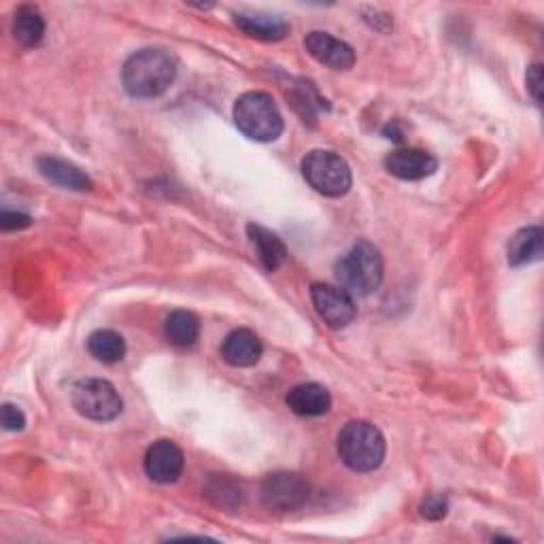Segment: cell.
I'll use <instances>...</instances> for the list:
<instances>
[{
	"label": "cell",
	"mask_w": 544,
	"mask_h": 544,
	"mask_svg": "<svg viewBox=\"0 0 544 544\" xmlns=\"http://www.w3.org/2000/svg\"><path fill=\"white\" fill-rule=\"evenodd\" d=\"M75 411L92 421H113L124 408L117 389L105 379H81L73 387Z\"/></svg>",
	"instance_id": "cell-6"
},
{
	"label": "cell",
	"mask_w": 544,
	"mask_h": 544,
	"mask_svg": "<svg viewBox=\"0 0 544 544\" xmlns=\"http://www.w3.org/2000/svg\"><path fill=\"white\" fill-rule=\"evenodd\" d=\"M185 466L183 451L173 440H158L145 453V472L151 481L168 485L179 481Z\"/></svg>",
	"instance_id": "cell-9"
},
{
	"label": "cell",
	"mask_w": 544,
	"mask_h": 544,
	"mask_svg": "<svg viewBox=\"0 0 544 544\" xmlns=\"http://www.w3.org/2000/svg\"><path fill=\"white\" fill-rule=\"evenodd\" d=\"M37 166H39V173L47 181L64 187V190H73V192L92 190V179L71 162L54 158V156H43L37 160Z\"/></svg>",
	"instance_id": "cell-15"
},
{
	"label": "cell",
	"mask_w": 544,
	"mask_h": 544,
	"mask_svg": "<svg viewBox=\"0 0 544 544\" xmlns=\"http://www.w3.org/2000/svg\"><path fill=\"white\" fill-rule=\"evenodd\" d=\"M338 455L353 472H372L385 459V438L377 425L351 421L338 434Z\"/></svg>",
	"instance_id": "cell-3"
},
{
	"label": "cell",
	"mask_w": 544,
	"mask_h": 544,
	"mask_svg": "<svg viewBox=\"0 0 544 544\" xmlns=\"http://www.w3.org/2000/svg\"><path fill=\"white\" fill-rule=\"evenodd\" d=\"M247 234H249V241H251L255 253H258L260 264L268 272H277L287 260L285 243L275 232H270L262 226H255V224L247 226Z\"/></svg>",
	"instance_id": "cell-16"
},
{
	"label": "cell",
	"mask_w": 544,
	"mask_h": 544,
	"mask_svg": "<svg viewBox=\"0 0 544 544\" xmlns=\"http://www.w3.org/2000/svg\"><path fill=\"white\" fill-rule=\"evenodd\" d=\"M30 224H32V217H28L24 213H9V211L0 213V228H3L5 232H9V230H24Z\"/></svg>",
	"instance_id": "cell-24"
},
{
	"label": "cell",
	"mask_w": 544,
	"mask_h": 544,
	"mask_svg": "<svg viewBox=\"0 0 544 544\" xmlns=\"http://www.w3.org/2000/svg\"><path fill=\"white\" fill-rule=\"evenodd\" d=\"M311 496V485L300 474L275 472L268 474L262 483V502L277 513H294L302 508Z\"/></svg>",
	"instance_id": "cell-7"
},
{
	"label": "cell",
	"mask_w": 544,
	"mask_h": 544,
	"mask_svg": "<svg viewBox=\"0 0 544 544\" xmlns=\"http://www.w3.org/2000/svg\"><path fill=\"white\" fill-rule=\"evenodd\" d=\"M544 253V232L538 226L519 230L508 243V264L525 266L542 260Z\"/></svg>",
	"instance_id": "cell-17"
},
{
	"label": "cell",
	"mask_w": 544,
	"mask_h": 544,
	"mask_svg": "<svg viewBox=\"0 0 544 544\" xmlns=\"http://www.w3.org/2000/svg\"><path fill=\"white\" fill-rule=\"evenodd\" d=\"M304 47L317 62L334 68V71H349V68H353L355 64L353 47L345 41L332 37V34L328 32L315 30L311 34H306Z\"/></svg>",
	"instance_id": "cell-10"
},
{
	"label": "cell",
	"mask_w": 544,
	"mask_h": 544,
	"mask_svg": "<svg viewBox=\"0 0 544 544\" xmlns=\"http://www.w3.org/2000/svg\"><path fill=\"white\" fill-rule=\"evenodd\" d=\"M385 168L389 175L402 181H419L436 173L438 162L432 153L423 149H396L385 158Z\"/></svg>",
	"instance_id": "cell-11"
},
{
	"label": "cell",
	"mask_w": 544,
	"mask_h": 544,
	"mask_svg": "<svg viewBox=\"0 0 544 544\" xmlns=\"http://www.w3.org/2000/svg\"><path fill=\"white\" fill-rule=\"evenodd\" d=\"M234 124L251 141L270 143L277 141L283 132V117L270 94L247 92L234 102Z\"/></svg>",
	"instance_id": "cell-2"
},
{
	"label": "cell",
	"mask_w": 544,
	"mask_h": 544,
	"mask_svg": "<svg viewBox=\"0 0 544 544\" xmlns=\"http://www.w3.org/2000/svg\"><path fill=\"white\" fill-rule=\"evenodd\" d=\"M287 406L289 411L300 417H319L330 411L332 396L319 383H302L287 394Z\"/></svg>",
	"instance_id": "cell-13"
},
{
	"label": "cell",
	"mask_w": 544,
	"mask_h": 544,
	"mask_svg": "<svg viewBox=\"0 0 544 544\" xmlns=\"http://www.w3.org/2000/svg\"><path fill=\"white\" fill-rule=\"evenodd\" d=\"M336 279L351 296H370L383 281V258L379 249L366 241L355 243L338 260Z\"/></svg>",
	"instance_id": "cell-4"
},
{
	"label": "cell",
	"mask_w": 544,
	"mask_h": 544,
	"mask_svg": "<svg viewBox=\"0 0 544 544\" xmlns=\"http://www.w3.org/2000/svg\"><path fill=\"white\" fill-rule=\"evenodd\" d=\"M88 351L94 360L102 364H115L124 360L126 340L122 338V334L113 330H96L88 338Z\"/></svg>",
	"instance_id": "cell-20"
},
{
	"label": "cell",
	"mask_w": 544,
	"mask_h": 544,
	"mask_svg": "<svg viewBox=\"0 0 544 544\" xmlns=\"http://www.w3.org/2000/svg\"><path fill=\"white\" fill-rule=\"evenodd\" d=\"M302 175L315 192L338 198L351 190V168L334 151L315 149L302 160Z\"/></svg>",
	"instance_id": "cell-5"
},
{
	"label": "cell",
	"mask_w": 544,
	"mask_h": 544,
	"mask_svg": "<svg viewBox=\"0 0 544 544\" xmlns=\"http://www.w3.org/2000/svg\"><path fill=\"white\" fill-rule=\"evenodd\" d=\"M177 77V62L164 49H141L132 54L124 68V88L134 98H158Z\"/></svg>",
	"instance_id": "cell-1"
},
{
	"label": "cell",
	"mask_w": 544,
	"mask_h": 544,
	"mask_svg": "<svg viewBox=\"0 0 544 544\" xmlns=\"http://www.w3.org/2000/svg\"><path fill=\"white\" fill-rule=\"evenodd\" d=\"M13 37L24 47H37L45 37V20L37 7L22 5L13 17Z\"/></svg>",
	"instance_id": "cell-18"
},
{
	"label": "cell",
	"mask_w": 544,
	"mask_h": 544,
	"mask_svg": "<svg viewBox=\"0 0 544 544\" xmlns=\"http://www.w3.org/2000/svg\"><path fill=\"white\" fill-rule=\"evenodd\" d=\"M24 425H26V417L20 408L13 404H3V428L9 432H20L24 430Z\"/></svg>",
	"instance_id": "cell-23"
},
{
	"label": "cell",
	"mask_w": 544,
	"mask_h": 544,
	"mask_svg": "<svg viewBox=\"0 0 544 544\" xmlns=\"http://www.w3.org/2000/svg\"><path fill=\"white\" fill-rule=\"evenodd\" d=\"M311 298H313L315 311L319 313V317L334 330L347 328L357 315V306L353 302V296L349 292H345L343 287L328 285V283H315L311 287Z\"/></svg>",
	"instance_id": "cell-8"
},
{
	"label": "cell",
	"mask_w": 544,
	"mask_h": 544,
	"mask_svg": "<svg viewBox=\"0 0 544 544\" xmlns=\"http://www.w3.org/2000/svg\"><path fill=\"white\" fill-rule=\"evenodd\" d=\"M262 340L251 330H234L226 336L221 345V357L234 368H249L260 362L262 357Z\"/></svg>",
	"instance_id": "cell-12"
},
{
	"label": "cell",
	"mask_w": 544,
	"mask_h": 544,
	"mask_svg": "<svg viewBox=\"0 0 544 544\" xmlns=\"http://www.w3.org/2000/svg\"><path fill=\"white\" fill-rule=\"evenodd\" d=\"M447 513H449V500L442 498V496H430L421 504V515L430 521L445 519Z\"/></svg>",
	"instance_id": "cell-22"
},
{
	"label": "cell",
	"mask_w": 544,
	"mask_h": 544,
	"mask_svg": "<svg viewBox=\"0 0 544 544\" xmlns=\"http://www.w3.org/2000/svg\"><path fill=\"white\" fill-rule=\"evenodd\" d=\"M207 496L219 508H236L243 502L241 485L228 476H213L207 485Z\"/></svg>",
	"instance_id": "cell-21"
},
{
	"label": "cell",
	"mask_w": 544,
	"mask_h": 544,
	"mask_svg": "<svg viewBox=\"0 0 544 544\" xmlns=\"http://www.w3.org/2000/svg\"><path fill=\"white\" fill-rule=\"evenodd\" d=\"M234 24L243 30L247 37L264 43L283 41L289 34V24L279 15L266 13H238L234 15Z\"/></svg>",
	"instance_id": "cell-14"
},
{
	"label": "cell",
	"mask_w": 544,
	"mask_h": 544,
	"mask_svg": "<svg viewBox=\"0 0 544 544\" xmlns=\"http://www.w3.org/2000/svg\"><path fill=\"white\" fill-rule=\"evenodd\" d=\"M525 81H527V90H530L534 102H536V105H540V100H542V96H540V90H542V64H532L530 71H527Z\"/></svg>",
	"instance_id": "cell-25"
},
{
	"label": "cell",
	"mask_w": 544,
	"mask_h": 544,
	"mask_svg": "<svg viewBox=\"0 0 544 544\" xmlns=\"http://www.w3.org/2000/svg\"><path fill=\"white\" fill-rule=\"evenodd\" d=\"M164 332L175 347H192L200 336V319L192 311H173L166 319Z\"/></svg>",
	"instance_id": "cell-19"
}]
</instances>
